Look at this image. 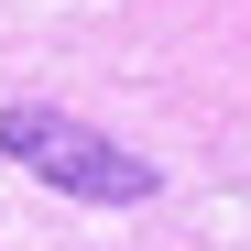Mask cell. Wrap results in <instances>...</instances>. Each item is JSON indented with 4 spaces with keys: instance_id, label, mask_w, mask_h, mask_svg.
I'll return each mask as SVG.
<instances>
[{
    "instance_id": "obj_1",
    "label": "cell",
    "mask_w": 251,
    "mask_h": 251,
    "mask_svg": "<svg viewBox=\"0 0 251 251\" xmlns=\"http://www.w3.org/2000/svg\"><path fill=\"white\" fill-rule=\"evenodd\" d=\"M0 153H11L22 175H44V186H66V197H88V207H142V197L164 186L142 153H120L109 131H88V120H66V109H44V99L0 109Z\"/></svg>"
}]
</instances>
